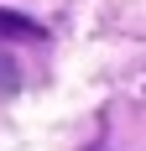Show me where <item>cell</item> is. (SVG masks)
<instances>
[{"label": "cell", "mask_w": 146, "mask_h": 151, "mask_svg": "<svg viewBox=\"0 0 146 151\" xmlns=\"http://www.w3.org/2000/svg\"><path fill=\"white\" fill-rule=\"evenodd\" d=\"M16 83H21V73H16V58H5V52H0V94H11Z\"/></svg>", "instance_id": "6da1fadb"}]
</instances>
